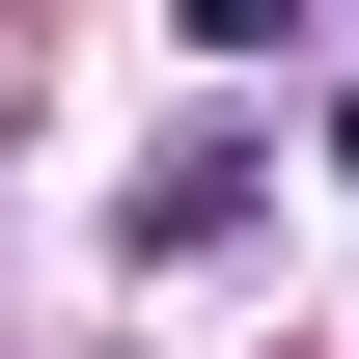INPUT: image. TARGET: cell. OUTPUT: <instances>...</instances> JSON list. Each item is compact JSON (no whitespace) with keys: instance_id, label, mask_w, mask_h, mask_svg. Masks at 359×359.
I'll return each mask as SVG.
<instances>
[{"instance_id":"1","label":"cell","mask_w":359,"mask_h":359,"mask_svg":"<svg viewBox=\"0 0 359 359\" xmlns=\"http://www.w3.org/2000/svg\"><path fill=\"white\" fill-rule=\"evenodd\" d=\"M166 28H194V55H276V28H304V0H166Z\"/></svg>"},{"instance_id":"2","label":"cell","mask_w":359,"mask_h":359,"mask_svg":"<svg viewBox=\"0 0 359 359\" xmlns=\"http://www.w3.org/2000/svg\"><path fill=\"white\" fill-rule=\"evenodd\" d=\"M304 138H332V194H359V83H332V111H304Z\"/></svg>"}]
</instances>
